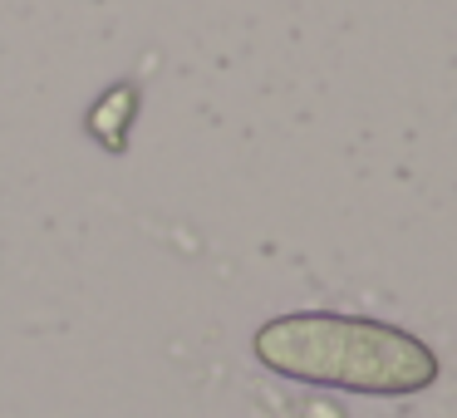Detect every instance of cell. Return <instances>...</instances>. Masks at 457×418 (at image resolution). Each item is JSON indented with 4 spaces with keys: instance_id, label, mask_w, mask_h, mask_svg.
I'll return each instance as SVG.
<instances>
[{
    "instance_id": "obj_1",
    "label": "cell",
    "mask_w": 457,
    "mask_h": 418,
    "mask_svg": "<svg viewBox=\"0 0 457 418\" xmlns=\"http://www.w3.org/2000/svg\"><path fill=\"white\" fill-rule=\"evenodd\" d=\"M256 359L276 374L359 394H418L437 379V359L408 330L354 315H286L261 325Z\"/></svg>"
}]
</instances>
